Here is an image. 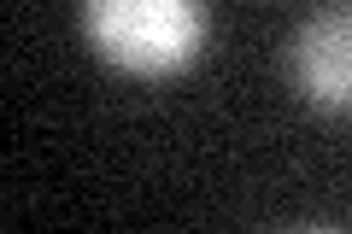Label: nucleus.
I'll return each instance as SVG.
<instances>
[{"instance_id": "f257e3e1", "label": "nucleus", "mask_w": 352, "mask_h": 234, "mask_svg": "<svg viewBox=\"0 0 352 234\" xmlns=\"http://www.w3.org/2000/svg\"><path fill=\"white\" fill-rule=\"evenodd\" d=\"M82 36L124 76H176L212 36L206 0H82Z\"/></svg>"}, {"instance_id": "f03ea898", "label": "nucleus", "mask_w": 352, "mask_h": 234, "mask_svg": "<svg viewBox=\"0 0 352 234\" xmlns=\"http://www.w3.org/2000/svg\"><path fill=\"white\" fill-rule=\"evenodd\" d=\"M288 76L305 106L329 111V117L352 111V12L329 6V12H311L305 24H294Z\"/></svg>"}]
</instances>
